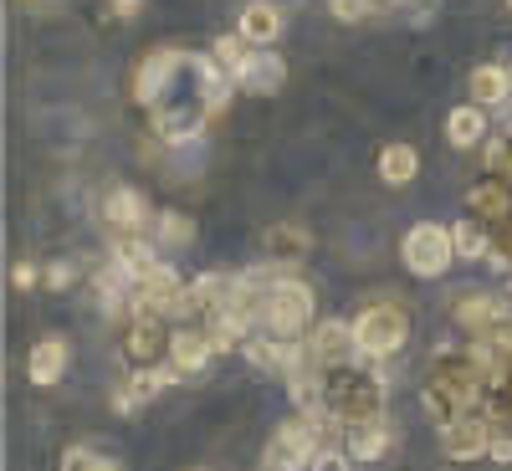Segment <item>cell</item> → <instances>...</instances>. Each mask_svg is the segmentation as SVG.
I'll list each match as a JSON object with an SVG mask.
<instances>
[{"mask_svg": "<svg viewBox=\"0 0 512 471\" xmlns=\"http://www.w3.org/2000/svg\"><path fill=\"white\" fill-rule=\"evenodd\" d=\"M400 256H405V267H410L415 277H446V267L456 262L451 226H436V221H420V226H410V236H405Z\"/></svg>", "mask_w": 512, "mask_h": 471, "instance_id": "3957f363", "label": "cell"}, {"mask_svg": "<svg viewBox=\"0 0 512 471\" xmlns=\"http://www.w3.org/2000/svg\"><path fill=\"white\" fill-rule=\"evenodd\" d=\"M11 282H16L21 292H26V287H36V267H26V262H21V267H11Z\"/></svg>", "mask_w": 512, "mask_h": 471, "instance_id": "f1b7e54d", "label": "cell"}, {"mask_svg": "<svg viewBox=\"0 0 512 471\" xmlns=\"http://www.w3.org/2000/svg\"><path fill=\"white\" fill-rule=\"evenodd\" d=\"M507 11H512V0H507Z\"/></svg>", "mask_w": 512, "mask_h": 471, "instance_id": "d6a6232c", "label": "cell"}, {"mask_svg": "<svg viewBox=\"0 0 512 471\" xmlns=\"http://www.w3.org/2000/svg\"><path fill=\"white\" fill-rule=\"evenodd\" d=\"M466 216L472 221H512V180L487 175L466 190Z\"/></svg>", "mask_w": 512, "mask_h": 471, "instance_id": "30bf717a", "label": "cell"}, {"mask_svg": "<svg viewBox=\"0 0 512 471\" xmlns=\"http://www.w3.org/2000/svg\"><path fill=\"white\" fill-rule=\"evenodd\" d=\"M507 134H512V128H507Z\"/></svg>", "mask_w": 512, "mask_h": 471, "instance_id": "836d02e7", "label": "cell"}, {"mask_svg": "<svg viewBox=\"0 0 512 471\" xmlns=\"http://www.w3.org/2000/svg\"><path fill=\"white\" fill-rule=\"evenodd\" d=\"M354 333H359L364 359H390V354L405 349V338H410V313L400 303H369L354 318Z\"/></svg>", "mask_w": 512, "mask_h": 471, "instance_id": "7a4b0ae2", "label": "cell"}, {"mask_svg": "<svg viewBox=\"0 0 512 471\" xmlns=\"http://www.w3.org/2000/svg\"><path fill=\"white\" fill-rule=\"evenodd\" d=\"M441 451L451 461H477L482 451H492V420L477 415V410H466L461 420L441 425Z\"/></svg>", "mask_w": 512, "mask_h": 471, "instance_id": "5b68a950", "label": "cell"}, {"mask_svg": "<svg viewBox=\"0 0 512 471\" xmlns=\"http://www.w3.org/2000/svg\"><path fill=\"white\" fill-rule=\"evenodd\" d=\"M62 369H67V338H41V344L31 349V359H26L31 384H57Z\"/></svg>", "mask_w": 512, "mask_h": 471, "instance_id": "d6986e66", "label": "cell"}, {"mask_svg": "<svg viewBox=\"0 0 512 471\" xmlns=\"http://www.w3.org/2000/svg\"><path fill=\"white\" fill-rule=\"evenodd\" d=\"M390 420L384 415H374V420H349L344 425V451L354 456V461H379L384 451H390Z\"/></svg>", "mask_w": 512, "mask_h": 471, "instance_id": "7c38bea8", "label": "cell"}, {"mask_svg": "<svg viewBox=\"0 0 512 471\" xmlns=\"http://www.w3.org/2000/svg\"><path fill=\"white\" fill-rule=\"evenodd\" d=\"M159 246L164 251H180V246H190L195 241V226H190V216H180V210H159Z\"/></svg>", "mask_w": 512, "mask_h": 471, "instance_id": "cb8c5ba5", "label": "cell"}, {"mask_svg": "<svg viewBox=\"0 0 512 471\" xmlns=\"http://www.w3.org/2000/svg\"><path fill=\"white\" fill-rule=\"evenodd\" d=\"M308 471H354V456H349L344 446H323V451L313 456Z\"/></svg>", "mask_w": 512, "mask_h": 471, "instance_id": "4316f807", "label": "cell"}, {"mask_svg": "<svg viewBox=\"0 0 512 471\" xmlns=\"http://www.w3.org/2000/svg\"><path fill=\"white\" fill-rule=\"evenodd\" d=\"M185 369L180 364H159V369H149V364H139L134 374H128L123 384H118V390H113V410H139V405H149L159 390H164V384H175Z\"/></svg>", "mask_w": 512, "mask_h": 471, "instance_id": "ba28073f", "label": "cell"}, {"mask_svg": "<svg viewBox=\"0 0 512 471\" xmlns=\"http://www.w3.org/2000/svg\"><path fill=\"white\" fill-rule=\"evenodd\" d=\"M313 354L328 364V369H354V359L364 354L359 349V333H354V323H344V318H323L318 328H313Z\"/></svg>", "mask_w": 512, "mask_h": 471, "instance_id": "52a82bcc", "label": "cell"}, {"mask_svg": "<svg viewBox=\"0 0 512 471\" xmlns=\"http://www.w3.org/2000/svg\"><path fill=\"white\" fill-rule=\"evenodd\" d=\"M210 354H216V344H210L205 328H175L169 333V364H180L185 374H200L210 364Z\"/></svg>", "mask_w": 512, "mask_h": 471, "instance_id": "5bb4252c", "label": "cell"}, {"mask_svg": "<svg viewBox=\"0 0 512 471\" xmlns=\"http://www.w3.org/2000/svg\"><path fill=\"white\" fill-rule=\"evenodd\" d=\"M113 262H118L128 277H134V282H144V277L159 267V256H154V246H149L139 231H128V236L113 241Z\"/></svg>", "mask_w": 512, "mask_h": 471, "instance_id": "e0dca14e", "label": "cell"}, {"mask_svg": "<svg viewBox=\"0 0 512 471\" xmlns=\"http://www.w3.org/2000/svg\"><path fill=\"white\" fill-rule=\"evenodd\" d=\"M47 287H57V292H62V287H72V267H62V262H57V267L47 272Z\"/></svg>", "mask_w": 512, "mask_h": 471, "instance_id": "f546056e", "label": "cell"}, {"mask_svg": "<svg viewBox=\"0 0 512 471\" xmlns=\"http://www.w3.org/2000/svg\"><path fill=\"white\" fill-rule=\"evenodd\" d=\"M492 461H512V436H492Z\"/></svg>", "mask_w": 512, "mask_h": 471, "instance_id": "4dcf8cb0", "label": "cell"}, {"mask_svg": "<svg viewBox=\"0 0 512 471\" xmlns=\"http://www.w3.org/2000/svg\"><path fill=\"white\" fill-rule=\"evenodd\" d=\"M262 251H267L272 267H292V262H303V256L313 251V231L297 226V221H272L262 231Z\"/></svg>", "mask_w": 512, "mask_h": 471, "instance_id": "9c48e42d", "label": "cell"}, {"mask_svg": "<svg viewBox=\"0 0 512 471\" xmlns=\"http://www.w3.org/2000/svg\"><path fill=\"white\" fill-rule=\"evenodd\" d=\"M328 6H333V16L338 21H364L374 6H369V0H328Z\"/></svg>", "mask_w": 512, "mask_h": 471, "instance_id": "83f0119b", "label": "cell"}, {"mask_svg": "<svg viewBox=\"0 0 512 471\" xmlns=\"http://www.w3.org/2000/svg\"><path fill=\"white\" fill-rule=\"evenodd\" d=\"M180 67H190V52H180V47H159V52H149V57L139 62V72H134V98H139V103H159Z\"/></svg>", "mask_w": 512, "mask_h": 471, "instance_id": "8992f818", "label": "cell"}, {"mask_svg": "<svg viewBox=\"0 0 512 471\" xmlns=\"http://www.w3.org/2000/svg\"><path fill=\"white\" fill-rule=\"evenodd\" d=\"M420 410H425V420H436V425H451V420H461L466 410H472V405H466L456 390H451V384H441V379H431V384H425V390H420Z\"/></svg>", "mask_w": 512, "mask_h": 471, "instance_id": "ffe728a7", "label": "cell"}, {"mask_svg": "<svg viewBox=\"0 0 512 471\" xmlns=\"http://www.w3.org/2000/svg\"><path fill=\"white\" fill-rule=\"evenodd\" d=\"M144 216H149L144 195H139V190H128V185H118V190L108 195V205H103V221H108L118 236H128V231H144Z\"/></svg>", "mask_w": 512, "mask_h": 471, "instance_id": "9a60e30c", "label": "cell"}, {"mask_svg": "<svg viewBox=\"0 0 512 471\" xmlns=\"http://www.w3.org/2000/svg\"><path fill=\"white\" fill-rule=\"evenodd\" d=\"M472 103H482V108H492V103H502L507 93H512V77H507V67H497V62H487V67H472Z\"/></svg>", "mask_w": 512, "mask_h": 471, "instance_id": "7402d4cb", "label": "cell"}, {"mask_svg": "<svg viewBox=\"0 0 512 471\" xmlns=\"http://www.w3.org/2000/svg\"><path fill=\"white\" fill-rule=\"evenodd\" d=\"M246 47H251V41H246L241 31H236V36H216V47H210V57H216V62H221V67L236 77V72L246 67V57H251Z\"/></svg>", "mask_w": 512, "mask_h": 471, "instance_id": "d4e9b609", "label": "cell"}, {"mask_svg": "<svg viewBox=\"0 0 512 471\" xmlns=\"http://www.w3.org/2000/svg\"><path fill=\"white\" fill-rule=\"evenodd\" d=\"M139 11H144V0H113V16H123V21L139 16Z\"/></svg>", "mask_w": 512, "mask_h": 471, "instance_id": "1f68e13d", "label": "cell"}, {"mask_svg": "<svg viewBox=\"0 0 512 471\" xmlns=\"http://www.w3.org/2000/svg\"><path fill=\"white\" fill-rule=\"evenodd\" d=\"M282 82H287V62H282L277 52H267V47L251 52L246 67L236 72V88H241V93H262V98H267V93H282Z\"/></svg>", "mask_w": 512, "mask_h": 471, "instance_id": "8fae6325", "label": "cell"}, {"mask_svg": "<svg viewBox=\"0 0 512 471\" xmlns=\"http://www.w3.org/2000/svg\"><path fill=\"white\" fill-rule=\"evenodd\" d=\"M62 471H118V461L98 456L93 446H72V451L62 456Z\"/></svg>", "mask_w": 512, "mask_h": 471, "instance_id": "484cf974", "label": "cell"}, {"mask_svg": "<svg viewBox=\"0 0 512 471\" xmlns=\"http://www.w3.org/2000/svg\"><path fill=\"white\" fill-rule=\"evenodd\" d=\"M328 410L344 420V425H349V420H374V415H384V379L349 369V379L328 384Z\"/></svg>", "mask_w": 512, "mask_h": 471, "instance_id": "277c9868", "label": "cell"}, {"mask_svg": "<svg viewBox=\"0 0 512 471\" xmlns=\"http://www.w3.org/2000/svg\"><path fill=\"white\" fill-rule=\"evenodd\" d=\"M159 349H169L164 313H134V323H128V338H123V354L134 359V364H149Z\"/></svg>", "mask_w": 512, "mask_h": 471, "instance_id": "4fadbf2b", "label": "cell"}, {"mask_svg": "<svg viewBox=\"0 0 512 471\" xmlns=\"http://www.w3.org/2000/svg\"><path fill=\"white\" fill-rule=\"evenodd\" d=\"M451 241H456V256H461V262H477V256H487V251H492V241H487L482 221H472V216H461V221L451 226Z\"/></svg>", "mask_w": 512, "mask_h": 471, "instance_id": "603a6c76", "label": "cell"}, {"mask_svg": "<svg viewBox=\"0 0 512 471\" xmlns=\"http://www.w3.org/2000/svg\"><path fill=\"white\" fill-rule=\"evenodd\" d=\"M241 36L251 41V47H272V41L282 36V11L272 6V0H251V6H241Z\"/></svg>", "mask_w": 512, "mask_h": 471, "instance_id": "2e32d148", "label": "cell"}, {"mask_svg": "<svg viewBox=\"0 0 512 471\" xmlns=\"http://www.w3.org/2000/svg\"><path fill=\"white\" fill-rule=\"evenodd\" d=\"M420 175V154L410 144H384L379 149V180L384 185H410Z\"/></svg>", "mask_w": 512, "mask_h": 471, "instance_id": "44dd1931", "label": "cell"}, {"mask_svg": "<svg viewBox=\"0 0 512 471\" xmlns=\"http://www.w3.org/2000/svg\"><path fill=\"white\" fill-rule=\"evenodd\" d=\"M446 139H451L456 149H477V144L487 139V113H482V103H461V108H451V118H446Z\"/></svg>", "mask_w": 512, "mask_h": 471, "instance_id": "ac0fdd59", "label": "cell"}, {"mask_svg": "<svg viewBox=\"0 0 512 471\" xmlns=\"http://www.w3.org/2000/svg\"><path fill=\"white\" fill-rule=\"evenodd\" d=\"M313 287L308 282H297V277H277L267 287V313H262V328L277 333V338H303L308 333V318H313Z\"/></svg>", "mask_w": 512, "mask_h": 471, "instance_id": "6da1fadb", "label": "cell"}]
</instances>
